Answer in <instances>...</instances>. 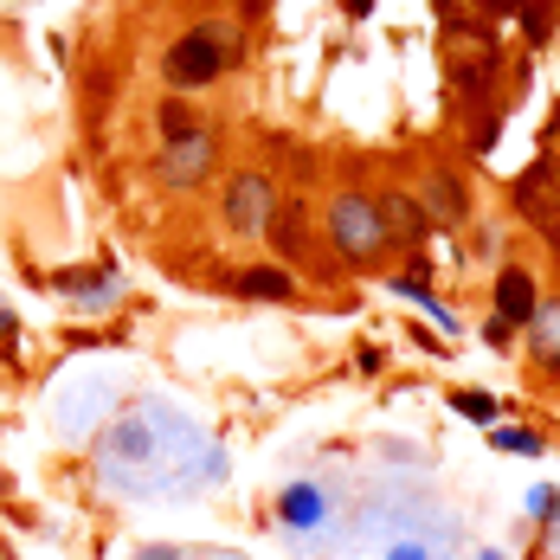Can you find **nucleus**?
<instances>
[{"label": "nucleus", "instance_id": "2eb2a0df", "mask_svg": "<svg viewBox=\"0 0 560 560\" xmlns=\"http://www.w3.org/2000/svg\"><path fill=\"white\" fill-rule=\"evenodd\" d=\"M535 515H541V522H548V515H560V497H555V490H535Z\"/></svg>", "mask_w": 560, "mask_h": 560}, {"label": "nucleus", "instance_id": "423d86ee", "mask_svg": "<svg viewBox=\"0 0 560 560\" xmlns=\"http://www.w3.org/2000/svg\"><path fill=\"white\" fill-rule=\"evenodd\" d=\"M528 354L541 374H560V296H541V310L528 323Z\"/></svg>", "mask_w": 560, "mask_h": 560}, {"label": "nucleus", "instance_id": "6e6552de", "mask_svg": "<svg viewBox=\"0 0 560 560\" xmlns=\"http://www.w3.org/2000/svg\"><path fill=\"white\" fill-rule=\"evenodd\" d=\"M238 296H265V303H290V296H296V283H290V271H271V265H252V271H238Z\"/></svg>", "mask_w": 560, "mask_h": 560}, {"label": "nucleus", "instance_id": "a211bd4d", "mask_svg": "<svg viewBox=\"0 0 560 560\" xmlns=\"http://www.w3.org/2000/svg\"><path fill=\"white\" fill-rule=\"evenodd\" d=\"M490 560H497V555H490Z\"/></svg>", "mask_w": 560, "mask_h": 560}, {"label": "nucleus", "instance_id": "1a4fd4ad", "mask_svg": "<svg viewBox=\"0 0 560 560\" xmlns=\"http://www.w3.org/2000/svg\"><path fill=\"white\" fill-rule=\"evenodd\" d=\"M283 522H290V528H303V522H323V490H316V483H296V490H283Z\"/></svg>", "mask_w": 560, "mask_h": 560}, {"label": "nucleus", "instance_id": "ddd939ff", "mask_svg": "<svg viewBox=\"0 0 560 560\" xmlns=\"http://www.w3.org/2000/svg\"><path fill=\"white\" fill-rule=\"evenodd\" d=\"M509 336H515V329H509V323H497V316L483 323V341H490V348H509Z\"/></svg>", "mask_w": 560, "mask_h": 560}, {"label": "nucleus", "instance_id": "f257e3e1", "mask_svg": "<svg viewBox=\"0 0 560 560\" xmlns=\"http://www.w3.org/2000/svg\"><path fill=\"white\" fill-rule=\"evenodd\" d=\"M329 245L341 252L348 271H374V265L393 252L387 245V220H381V200L341 187L336 200H329Z\"/></svg>", "mask_w": 560, "mask_h": 560}, {"label": "nucleus", "instance_id": "f3484780", "mask_svg": "<svg viewBox=\"0 0 560 560\" xmlns=\"http://www.w3.org/2000/svg\"><path fill=\"white\" fill-rule=\"evenodd\" d=\"M393 560H419V548H393Z\"/></svg>", "mask_w": 560, "mask_h": 560}, {"label": "nucleus", "instance_id": "9d476101", "mask_svg": "<svg viewBox=\"0 0 560 560\" xmlns=\"http://www.w3.org/2000/svg\"><path fill=\"white\" fill-rule=\"evenodd\" d=\"M432 207H439L445 220H464V213H470V194L457 187V174H432Z\"/></svg>", "mask_w": 560, "mask_h": 560}, {"label": "nucleus", "instance_id": "4468645a", "mask_svg": "<svg viewBox=\"0 0 560 560\" xmlns=\"http://www.w3.org/2000/svg\"><path fill=\"white\" fill-rule=\"evenodd\" d=\"M497 445H503V451H541L528 432H497Z\"/></svg>", "mask_w": 560, "mask_h": 560}, {"label": "nucleus", "instance_id": "f8f14e48", "mask_svg": "<svg viewBox=\"0 0 560 560\" xmlns=\"http://www.w3.org/2000/svg\"><path fill=\"white\" fill-rule=\"evenodd\" d=\"M187 129H194V122H187V110H180V104L168 97V104H162V136L174 142V136H187Z\"/></svg>", "mask_w": 560, "mask_h": 560}, {"label": "nucleus", "instance_id": "0eeeda50", "mask_svg": "<svg viewBox=\"0 0 560 560\" xmlns=\"http://www.w3.org/2000/svg\"><path fill=\"white\" fill-rule=\"evenodd\" d=\"M381 220H387V245H412L425 232V207L412 194H381Z\"/></svg>", "mask_w": 560, "mask_h": 560}, {"label": "nucleus", "instance_id": "20e7f679", "mask_svg": "<svg viewBox=\"0 0 560 560\" xmlns=\"http://www.w3.org/2000/svg\"><path fill=\"white\" fill-rule=\"evenodd\" d=\"M213 168H220V142L207 129L174 136V142H162V155H155V180H168V187H200Z\"/></svg>", "mask_w": 560, "mask_h": 560}, {"label": "nucleus", "instance_id": "7ed1b4c3", "mask_svg": "<svg viewBox=\"0 0 560 560\" xmlns=\"http://www.w3.org/2000/svg\"><path fill=\"white\" fill-rule=\"evenodd\" d=\"M278 207H283V194H278V180H271V174L245 168V174H232V180H225V225H232L238 238H271Z\"/></svg>", "mask_w": 560, "mask_h": 560}, {"label": "nucleus", "instance_id": "9b49d317", "mask_svg": "<svg viewBox=\"0 0 560 560\" xmlns=\"http://www.w3.org/2000/svg\"><path fill=\"white\" fill-rule=\"evenodd\" d=\"M451 406H457L464 419H477V425H490V419H497V399H490V393H477V387H464Z\"/></svg>", "mask_w": 560, "mask_h": 560}, {"label": "nucleus", "instance_id": "dca6fc26", "mask_svg": "<svg viewBox=\"0 0 560 560\" xmlns=\"http://www.w3.org/2000/svg\"><path fill=\"white\" fill-rule=\"evenodd\" d=\"M483 7H490V13H515V7H522V0H483Z\"/></svg>", "mask_w": 560, "mask_h": 560}, {"label": "nucleus", "instance_id": "f03ea898", "mask_svg": "<svg viewBox=\"0 0 560 560\" xmlns=\"http://www.w3.org/2000/svg\"><path fill=\"white\" fill-rule=\"evenodd\" d=\"M225 65H232V26H220V20L187 26L168 52H162V71H168V84H180V91H207L213 78H225Z\"/></svg>", "mask_w": 560, "mask_h": 560}, {"label": "nucleus", "instance_id": "39448f33", "mask_svg": "<svg viewBox=\"0 0 560 560\" xmlns=\"http://www.w3.org/2000/svg\"><path fill=\"white\" fill-rule=\"evenodd\" d=\"M497 323H509V329H528L535 323V310H541V290H535V271L528 265H503L497 271Z\"/></svg>", "mask_w": 560, "mask_h": 560}]
</instances>
